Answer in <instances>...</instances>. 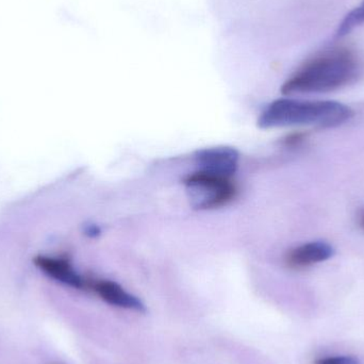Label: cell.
Instances as JSON below:
<instances>
[{"label": "cell", "mask_w": 364, "mask_h": 364, "mask_svg": "<svg viewBox=\"0 0 364 364\" xmlns=\"http://www.w3.org/2000/svg\"><path fill=\"white\" fill-rule=\"evenodd\" d=\"M361 73L358 55L350 48L324 51L306 61L284 83V95L325 93L346 87L357 80Z\"/></svg>", "instance_id": "cell-1"}, {"label": "cell", "mask_w": 364, "mask_h": 364, "mask_svg": "<svg viewBox=\"0 0 364 364\" xmlns=\"http://www.w3.org/2000/svg\"><path fill=\"white\" fill-rule=\"evenodd\" d=\"M354 111L333 100H299L282 98L272 102L261 114L258 126L262 129L310 125L333 128L350 121Z\"/></svg>", "instance_id": "cell-2"}, {"label": "cell", "mask_w": 364, "mask_h": 364, "mask_svg": "<svg viewBox=\"0 0 364 364\" xmlns=\"http://www.w3.org/2000/svg\"><path fill=\"white\" fill-rule=\"evenodd\" d=\"M184 186L191 205L196 210L222 207L232 200L235 195V186L230 178L199 171L186 177Z\"/></svg>", "instance_id": "cell-3"}, {"label": "cell", "mask_w": 364, "mask_h": 364, "mask_svg": "<svg viewBox=\"0 0 364 364\" xmlns=\"http://www.w3.org/2000/svg\"><path fill=\"white\" fill-rule=\"evenodd\" d=\"M239 153L232 147L218 146L197 151L195 164L199 172L231 178L237 170Z\"/></svg>", "instance_id": "cell-4"}, {"label": "cell", "mask_w": 364, "mask_h": 364, "mask_svg": "<svg viewBox=\"0 0 364 364\" xmlns=\"http://www.w3.org/2000/svg\"><path fill=\"white\" fill-rule=\"evenodd\" d=\"M335 256V248L323 241L309 242L289 250L286 263L291 269H304L325 262Z\"/></svg>", "instance_id": "cell-5"}, {"label": "cell", "mask_w": 364, "mask_h": 364, "mask_svg": "<svg viewBox=\"0 0 364 364\" xmlns=\"http://www.w3.org/2000/svg\"><path fill=\"white\" fill-rule=\"evenodd\" d=\"M34 264L49 277L75 289H85L87 282L75 271L70 261L60 257L38 256Z\"/></svg>", "instance_id": "cell-6"}, {"label": "cell", "mask_w": 364, "mask_h": 364, "mask_svg": "<svg viewBox=\"0 0 364 364\" xmlns=\"http://www.w3.org/2000/svg\"><path fill=\"white\" fill-rule=\"evenodd\" d=\"M100 299L112 306H117L125 309L136 310V311L144 312L145 306L138 297L130 294L123 287L110 280H98L89 284Z\"/></svg>", "instance_id": "cell-7"}, {"label": "cell", "mask_w": 364, "mask_h": 364, "mask_svg": "<svg viewBox=\"0 0 364 364\" xmlns=\"http://www.w3.org/2000/svg\"><path fill=\"white\" fill-rule=\"evenodd\" d=\"M363 23H364V0L344 17L338 28L337 34L340 36H346Z\"/></svg>", "instance_id": "cell-8"}, {"label": "cell", "mask_w": 364, "mask_h": 364, "mask_svg": "<svg viewBox=\"0 0 364 364\" xmlns=\"http://www.w3.org/2000/svg\"><path fill=\"white\" fill-rule=\"evenodd\" d=\"M314 364H361L360 361L354 357L337 356L328 358L318 359Z\"/></svg>", "instance_id": "cell-9"}, {"label": "cell", "mask_w": 364, "mask_h": 364, "mask_svg": "<svg viewBox=\"0 0 364 364\" xmlns=\"http://www.w3.org/2000/svg\"><path fill=\"white\" fill-rule=\"evenodd\" d=\"M306 139V134L299 132V134H291L288 139H287V143L290 145H296L299 143L303 142Z\"/></svg>", "instance_id": "cell-10"}, {"label": "cell", "mask_w": 364, "mask_h": 364, "mask_svg": "<svg viewBox=\"0 0 364 364\" xmlns=\"http://www.w3.org/2000/svg\"><path fill=\"white\" fill-rule=\"evenodd\" d=\"M100 228H98L97 226H94V225H92V226H90L89 228H87V233H89L90 235H94V237H96V235H100Z\"/></svg>", "instance_id": "cell-11"}, {"label": "cell", "mask_w": 364, "mask_h": 364, "mask_svg": "<svg viewBox=\"0 0 364 364\" xmlns=\"http://www.w3.org/2000/svg\"><path fill=\"white\" fill-rule=\"evenodd\" d=\"M359 224L364 230V211L361 212L360 215H359Z\"/></svg>", "instance_id": "cell-12"}]
</instances>
